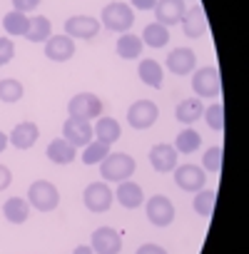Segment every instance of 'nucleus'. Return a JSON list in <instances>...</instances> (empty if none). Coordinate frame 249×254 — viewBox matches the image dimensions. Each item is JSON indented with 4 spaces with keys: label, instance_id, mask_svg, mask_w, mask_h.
<instances>
[{
    "label": "nucleus",
    "instance_id": "obj_21",
    "mask_svg": "<svg viewBox=\"0 0 249 254\" xmlns=\"http://www.w3.org/2000/svg\"><path fill=\"white\" fill-rule=\"evenodd\" d=\"M137 77H140V82H142V85H147V87L157 90V87H162V80H165V67H162L157 60H152V58L140 60Z\"/></svg>",
    "mask_w": 249,
    "mask_h": 254
},
{
    "label": "nucleus",
    "instance_id": "obj_20",
    "mask_svg": "<svg viewBox=\"0 0 249 254\" xmlns=\"http://www.w3.org/2000/svg\"><path fill=\"white\" fill-rule=\"evenodd\" d=\"M45 155H48V160L55 162V165H72L75 157H77V147H72L65 137H55V140L48 145Z\"/></svg>",
    "mask_w": 249,
    "mask_h": 254
},
{
    "label": "nucleus",
    "instance_id": "obj_29",
    "mask_svg": "<svg viewBox=\"0 0 249 254\" xmlns=\"http://www.w3.org/2000/svg\"><path fill=\"white\" fill-rule=\"evenodd\" d=\"M50 35H53V23H50L45 15L30 18V25H28V33H25V38H28L30 43H45Z\"/></svg>",
    "mask_w": 249,
    "mask_h": 254
},
{
    "label": "nucleus",
    "instance_id": "obj_5",
    "mask_svg": "<svg viewBox=\"0 0 249 254\" xmlns=\"http://www.w3.org/2000/svg\"><path fill=\"white\" fill-rule=\"evenodd\" d=\"M160 117V107L152 100H137L127 107V122L132 130H150Z\"/></svg>",
    "mask_w": 249,
    "mask_h": 254
},
{
    "label": "nucleus",
    "instance_id": "obj_3",
    "mask_svg": "<svg viewBox=\"0 0 249 254\" xmlns=\"http://www.w3.org/2000/svg\"><path fill=\"white\" fill-rule=\"evenodd\" d=\"M102 110H105L102 100L92 92H77L67 102V115L75 117V120H85V122H92V120L102 117Z\"/></svg>",
    "mask_w": 249,
    "mask_h": 254
},
{
    "label": "nucleus",
    "instance_id": "obj_40",
    "mask_svg": "<svg viewBox=\"0 0 249 254\" xmlns=\"http://www.w3.org/2000/svg\"><path fill=\"white\" fill-rule=\"evenodd\" d=\"M72 254H95V252H92L90 247H85V244H80V247H75V249H72Z\"/></svg>",
    "mask_w": 249,
    "mask_h": 254
},
{
    "label": "nucleus",
    "instance_id": "obj_15",
    "mask_svg": "<svg viewBox=\"0 0 249 254\" xmlns=\"http://www.w3.org/2000/svg\"><path fill=\"white\" fill-rule=\"evenodd\" d=\"M194 67H197V55H194V50H189V48H175V50L167 55V70H170L172 75L185 77V75L194 72Z\"/></svg>",
    "mask_w": 249,
    "mask_h": 254
},
{
    "label": "nucleus",
    "instance_id": "obj_19",
    "mask_svg": "<svg viewBox=\"0 0 249 254\" xmlns=\"http://www.w3.org/2000/svg\"><path fill=\"white\" fill-rule=\"evenodd\" d=\"M150 165L155 167V172H172L177 167V150L172 145H155L150 150Z\"/></svg>",
    "mask_w": 249,
    "mask_h": 254
},
{
    "label": "nucleus",
    "instance_id": "obj_10",
    "mask_svg": "<svg viewBox=\"0 0 249 254\" xmlns=\"http://www.w3.org/2000/svg\"><path fill=\"white\" fill-rule=\"evenodd\" d=\"M90 249L95 254H120L122 252V234L115 227H97L92 232Z\"/></svg>",
    "mask_w": 249,
    "mask_h": 254
},
{
    "label": "nucleus",
    "instance_id": "obj_18",
    "mask_svg": "<svg viewBox=\"0 0 249 254\" xmlns=\"http://www.w3.org/2000/svg\"><path fill=\"white\" fill-rule=\"evenodd\" d=\"M180 25H182V30H185L187 38H202V35L207 33V18H204V10H202L199 5L187 8L185 15H182V20H180Z\"/></svg>",
    "mask_w": 249,
    "mask_h": 254
},
{
    "label": "nucleus",
    "instance_id": "obj_24",
    "mask_svg": "<svg viewBox=\"0 0 249 254\" xmlns=\"http://www.w3.org/2000/svg\"><path fill=\"white\" fill-rule=\"evenodd\" d=\"M202 112H204L202 100H199V97H187V100H182V102L175 107V120L182 122V125H194V122L202 117Z\"/></svg>",
    "mask_w": 249,
    "mask_h": 254
},
{
    "label": "nucleus",
    "instance_id": "obj_28",
    "mask_svg": "<svg viewBox=\"0 0 249 254\" xmlns=\"http://www.w3.org/2000/svg\"><path fill=\"white\" fill-rule=\"evenodd\" d=\"M202 147V137L197 130H192V127H185V130H180L177 140H175V150L177 155H192Z\"/></svg>",
    "mask_w": 249,
    "mask_h": 254
},
{
    "label": "nucleus",
    "instance_id": "obj_41",
    "mask_svg": "<svg viewBox=\"0 0 249 254\" xmlns=\"http://www.w3.org/2000/svg\"><path fill=\"white\" fill-rule=\"evenodd\" d=\"M10 142H8V135L3 132V130H0V152H5V147H8Z\"/></svg>",
    "mask_w": 249,
    "mask_h": 254
},
{
    "label": "nucleus",
    "instance_id": "obj_2",
    "mask_svg": "<svg viewBox=\"0 0 249 254\" xmlns=\"http://www.w3.org/2000/svg\"><path fill=\"white\" fill-rule=\"evenodd\" d=\"M100 25L112 30V33H130V28L135 25V10L127 5V3H110L102 8V15H100Z\"/></svg>",
    "mask_w": 249,
    "mask_h": 254
},
{
    "label": "nucleus",
    "instance_id": "obj_36",
    "mask_svg": "<svg viewBox=\"0 0 249 254\" xmlns=\"http://www.w3.org/2000/svg\"><path fill=\"white\" fill-rule=\"evenodd\" d=\"M40 5V0H13V10H18V13H33L35 8Z\"/></svg>",
    "mask_w": 249,
    "mask_h": 254
},
{
    "label": "nucleus",
    "instance_id": "obj_11",
    "mask_svg": "<svg viewBox=\"0 0 249 254\" xmlns=\"http://www.w3.org/2000/svg\"><path fill=\"white\" fill-rule=\"evenodd\" d=\"M175 182H177V187L180 190H185V192H199V190H204V182H207V172L202 170V167H197V165H177L175 170Z\"/></svg>",
    "mask_w": 249,
    "mask_h": 254
},
{
    "label": "nucleus",
    "instance_id": "obj_35",
    "mask_svg": "<svg viewBox=\"0 0 249 254\" xmlns=\"http://www.w3.org/2000/svg\"><path fill=\"white\" fill-rule=\"evenodd\" d=\"M13 58H15V43H13V38L3 35L0 38V67L8 65Z\"/></svg>",
    "mask_w": 249,
    "mask_h": 254
},
{
    "label": "nucleus",
    "instance_id": "obj_27",
    "mask_svg": "<svg viewBox=\"0 0 249 254\" xmlns=\"http://www.w3.org/2000/svg\"><path fill=\"white\" fill-rule=\"evenodd\" d=\"M140 40H142L145 48L160 50V48H165V45L170 43V28H165V25H160V23H150V25L142 30Z\"/></svg>",
    "mask_w": 249,
    "mask_h": 254
},
{
    "label": "nucleus",
    "instance_id": "obj_12",
    "mask_svg": "<svg viewBox=\"0 0 249 254\" xmlns=\"http://www.w3.org/2000/svg\"><path fill=\"white\" fill-rule=\"evenodd\" d=\"M45 58L53 60V63H67L75 58V40L67 38L65 33L62 35H50L45 40Z\"/></svg>",
    "mask_w": 249,
    "mask_h": 254
},
{
    "label": "nucleus",
    "instance_id": "obj_26",
    "mask_svg": "<svg viewBox=\"0 0 249 254\" xmlns=\"http://www.w3.org/2000/svg\"><path fill=\"white\" fill-rule=\"evenodd\" d=\"M28 25H30V15H25V13L10 10L3 15V30L8 38H25Z\"/></svg>",
    "mask_w": 249,
    "mask_h": 254
},
{
    "label": "nucleus",
    "instance_id": "obj_4",
    "mask_svg": "<svg viewBox=\"0 0 249 254\" xmlns=\"http://www.w3.org/2000/svg\"><path fill=\"white\" fill-rule=\"evenodd\" d=\"M28 202L30 207H35L38 212H53L60 204V192L53 182L48 180H35L28 187Z\"/></svg>",
    "mask_w": 249,
    "mask_h": 254
},
{
    "label": "nucleus",
    "instance_id": "obj_31",
    "mask_svg": "<svg viewBox=\"0 0 249 254\" xmlns=\"http://www.w3.org/2000/svg\"><path fill=\"white\" fill-rule=\"evenodd\" d=\"M214 207H217V192H214V190H199V192L194 194L192 209H194L199 217H212V214H214Z\"/></svg>",
    "mask_w": 249,
    "mask_h": 254
},
{
    "label": "nucleus",
    "instance_id": "obj_9",
    "mask_svg": "<svg viewBox=\"0 0 249 254\" xmlns=\"http://www.w3.org/2000/svg\"><path fill=\"white\" fill-rule=\"evenodd\" d=\"M102 30L100 20L92 15H72L65 20V35L72 40H92Z\"/></svg>",
    "mask_w": 249,
    "mask_h": 254
},
{
    "label": "nucleus",
    "instance_id": "obj_38",
    "mask_svg": "<svg viewBox=\"0 0 249 254\" xmlns=\"http://www.w3.org/2000/svg\"><path fill=\"white\" fill-rule=\"evenodd\" d=\"M137 254H167V249L160 247V244H142L137 249Z\"/></svg>",
    "mask_w": 249,
    "mask_h": 254
},
{
    "label": "nucleus",
    "instance_id": "obj_13",
    "mask_svg": "<svg viewBox=\"0 0 249 254\" xmlns=\"http://www.w3.org/2000/svg\"><path fill=\"white\" fill-rule=\"evenodd\" d=\"M62 137L72 145V147H85L87 142H92V122H85V120H75V117H67L65 125H62Z\"/></svg>",
    "mask_w": 249,
    "mask_h": 254
},
{
    "label": "nucleus",
    "instance_id": "obj_8",
    "mask_svg": "<svg viewBox=\"0 0 249 254\" xmlns=\"http://www.w3.org/2000/svg\"><path fill=\"white\" fill-rule=\"evenodd\" d=\"M82 202H85V207H87L90 212L102 214V212H107V209L112 207L115 194H112V190L107 187V182H92V185L85 187V192H82Z\"/></svg>",
    "mask_w": 249,
    "mask_h": 254
},
{
    "label": "nucleus",
    "instance_id": "obj_30",
    "mask_svg": "<svg viewBox=\"0 0 249 254\" xmlns=\"http://www.w3.org/2000/svg\"><path fill=\"white\" fill-rule=\"evenodd\" d=\"M23 95H25V87H23L20 80H15V77H3L0 80V102L13 105V102L23 100Z\"/></svg>",
    "mask_w": 249,
    "mask_h": 254
},
{
    "label": "nucleus",
    "instance_id": "obj_25",
    "mask_svg": "<svg viewBox=\"0 0 249 254\" xmlns=\"http://www.w3.org/2000/svg\"><path fill=\"white\" fill-rule=\"evenodd\" d=\"M3 217H5L10 224H23V222H28V217H30V202H28L25 197H10V199H5V204H3Z\"/></svg>",
    "mask_w": 249,
    "mask_h": 254
},
{
    "label": "nucleus",
    "instance_id": "obj_6",
    "mask_svg": "<svg viewBox=\"0 0 249 254\" xmlns=\"http://www.w3.org/2000/svg\"><path fill=\"white\" fill-rule=\"evenodd\" d=\"M192 90L194 95L202 100V97H219L222 95V80H219V70L217 67H199L192 77Z\"/></svg>",
    "mask_w": 249,
    "mask_h": 254
},
{
    "label": "nucleus",
    "instance_id": "obj_23",
    "mask_svg": "<svg viewBox=\"0 0 249 254\" xmlns=\"http://www.w3.org/2000/svg\"><path fill=\"white\" fill-rule=\"evenodd\" d=\"M142 50H145V45H142L140 35H135V33H122L117 38V45H115V53L122 60H137L142 55Z\"/></svg>",
    "mask_w": 249,
    "mask_h": 254
},
{
    "label": "nucleus",
    "instance_id": "obj_39",
    "mask_svg": "<svg viewBox=\"0 0 249 254\" xmlns=\"http://www.w3.org/2000/svg\"><path fill=\"white\" fill-rule=\"evenodd\" d=\"M155 3H157V0H132V8H137V10H152Z\"/></svg>",
    "mask_w": 249,
    "mask_h": 254
},
{
    "label": "nucleus",
    "instance_id": "obj_22",
    "mask_svg": "<svg viewBox=\"0 0 249 254\" xmlns=\"http://www.w3.org/2000/svg\"><path fill=\"white\" fill-rule=\"evenodd\" d=\"M92 135H95V140H100L105 145H112V142L120 140L122 127H120V122L115 117H97V122L92 127Z\"/></svg>",
    "mask_w": 249,
    "mask_h": 254
},
{
    "label": "nucleus",
    "instance_id": "obj_17",
    "mask_svg": "<svg viewBox=\"0 0 249 254\" xmlns=\"http://www.w3.org/2000/svg\"><path fill=\"white\" fill-rule=\"evenodd\" d=\"M40 137V127L35 122H20L13 127V132L8 135V142L15 147V150H30Z\"/></svg>",
    "mask_w": 249,
    "mask_h": 254
},
{
    "label": "nucleus",
    "instance_id": "obj_16",
    "mask_svg": "<svg viewBox=\"0 0 249 254\" xmlns=\"http://www.w3.org/2000/svg\"><path fill=\"white\" fill-rule=\"evenodd\" d=\"M112 194H115V199H117L124 209H137V207L145 204V192H142V187H140L137 182H132V180L117 182V190H115Z\"/></svg>",
    "mask_w": 249,
    "mask_h": 254
},
{
    "label": "nucleus",
    "instance_id": "obj_14",
    "mask_svg": "<svg viewBox=\"0 0 249 254\" xmlns=\"http://www.w3.org/2000/svg\"><path fill=\"white\" fill-rule=\"evenodd\" d=\"M152 10H155V23L170 28V25H177L182 20L187 5H185V0H157Z\"/></svg>",
    "mask_w": 249,
    "mask_h": 254
},
{
    "label": "nucleus",
    "instance_id": "obj_37",
    "mask_svg": "<svg viewBox=\"0 0 249 254\" xmlns=\"http://www.w3.org/2000/svg\"><path fill=\"white\" fill-rule=\"evenodd\" d=\"M10 182H13V172H10L5 165H0V192L8 190V187H10Z\"/></svg>",
    "mask_w": 249,
    "mask_h": 254
},
{
    "label": "nucleus",
    "instance_id": "obj_1",
    "mask_svg": "<svg viewBox=\"0 0 249 254\" xmlns=\"http://www.w3.org/2000/svg\"><path fill=\"white\" fill-rule=\"evenodd\" d=\"M135 170H137V162L127 152H110L100 162L102 182H124V180H130L135 175Z\"/></svg>",
    "mask_w": 249,
    "mask_h": 254
},
{
    "label": "nucleus",
    "instance_id": "obj_33",
    "mask_svg": "<svg viewBox=\"0 0 249 254\" xmlns=\"http://www.w3.org/2000/svg\"><path fill=\"white\" fill-rule=\"evenodd\" d=\"M202 117H204L209 130H214V132H222L224 130V105L222 102H212L209 107H204Z\"/></svg>",
    "mask_w": 249,
    "mask_h": 254
},
{
    "label": "nucleus",
    "instance_id": "obj_7",
    "mask_svg": "<svg viewBox=\"0 0 249 254\" xmlns=\"http://www.w3.org/2000/svg\"><path fill=\"white\" fill-rule=\"evenodd\" d=\"M145 212L152 227H170L175 222V204L165 194H155L145 202Z\"/></svg>",
    "mask_w": 249,
    "mask_h": 254
},
{
    "label": "nucleus",
    "instance_id": "obj_34",
    "mask_svg": "<svg viewBox=\"0 0 249 254\" xmlns=\"http://www.w3.org/2000/svg\"><path fill=\"white\" fill-rule=\"evenodd\" d=\"M222 157H224V150H222V145H214V147H209L204 155H202V170L204 172H219L222 170Z\"/></svg>",
    "mask_w": 249,
    "mask_h": 254
},
{
    "label": "nucleus",
    "instance_id": "obj_32",
    "mask_svg": "<svg viewBox=\"0 0 249 254\" xmlns=\"http://www.w3.org/2000/svg\"><path fill=\"white\" fill-rule=\"evenodd\" d=\"M107 155H110V145L95 140V142H87V145L82 147V155H80V157H82V162H85L87 167H95V165H100Z\"/></svg>",
    "mask_w": 249,
    "mask_h": 254
}]
</instances>
